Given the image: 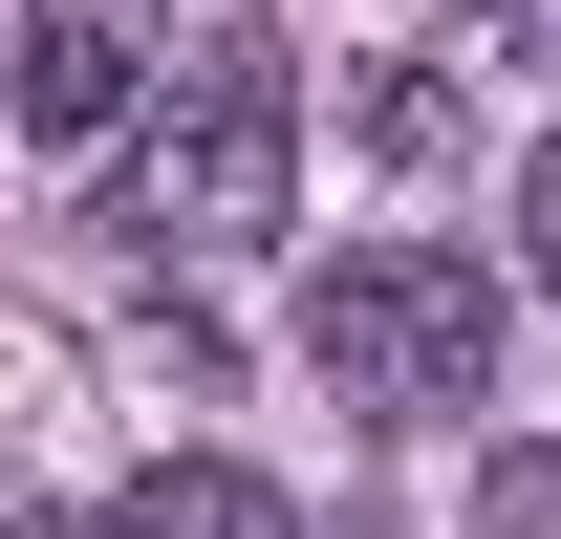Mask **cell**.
Segmentation results:
<instances>
[{
	"label": "cell",
	"mask_w": 561,
	"mask_h": 539,
	"mask_svg": "<svg viewBox=\"0 0 561 539\" xmlns=\"http://www.w3.org/2000/svg\"><path fill=\"white\" fill-rule=\"evenodd\" d=\"M280 195H302V66H280L260 22H216L195 66L151 87V151H130V216L173 260H260Z\"/></svg>",
	"instance_id": "7a4b0ae2"
},
{
	"label": "cell",
	"mask_w": 561,
	"mask_h": 539,
	"mask_svg": "<svg viewBox=\"0 0 561 539\" xmlns=\"http://www.w3.org/2000/svg\"><path fill=\"white\" fill-rule=\"evenodd\" d=\"M518 280H540V302H561V130L518 151Z\"/></svg>",
	"instance_id": "8992f818"
},
{
	"label": "cell",
	"mask_w": 561,
	"mask_h": 539,
	"mask_svg": "<svg viewBox=\"0 0 561 539\" xmlns=\"http://www.w3.org/2000/svg\"><path fill=\"white\" fill-rule=\"evenodd\" d=\"M108 539H302V518H280L238 454H151L130 496H108Z\"/></svg>",
	"instance_id": "277c9868"
},
{
	"label": "cell",
	"mask_w": 561,
	"mask_h": 539,
	"mask_svg": "<svg viewBox=\"0 0 561 539\" xmlns=\"http://www.w3.org/2000/svg\"><path fill=\"white\" fill-rule=\"evenodd\" d=\"M496 44H561V0H496Z\"/></svg>",
	"instance_id": "52a82bcc"
},
{
	"label": "cell",
	"mask_w": 561,
	"mask_h": 539,
	"mask_svg": "<svg viewBox=\"0 0 561 539\" xmlns=\"http://www.w3.org/2000/svg\"><path fill=\"white\" fill-rule=\"evenodd\" d=\"M130 22H108V0H44V22H22V130H44V151H108V130H130Z\"/></svg>",
	"instance_id": "3957f363"
},
{
	"label": "cell",
	"mask_w": 561,
	"mask_h": 539,
	"mask_svg": "<svg viewBox=\"0 0 561 539\" xmlns=\"http://www.w3.org/2000/svg\"><path fill=\"white\" fill-rule=\"evenodd\" d=\"M496 345H518V302H496V260H454V238H346V260L302 280V367H324L367 432H454V410L496 389Z\"/></svg>",
	"instance_id": "6da1fadb"
},
{
	"label": "cell",
	"mask_w": 561,
	"mask_h": 539,
	"mask_svg": "<svg viewBox=\"0 0 561 539\" xmlns=\"http://www.w3.org/2000/svg\"><path fill=\"white\" fill-rule=\"evenodd\" d=\"M476 539H561V454H496L476 474Z\"/></svg>",
	"instance_id": "5b68a950"
}]
</instances>
